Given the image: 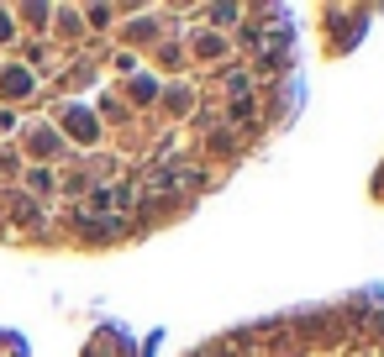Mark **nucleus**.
Here are the masks:
<instances>
[{
  "label": "nucleus",
  "instance_id": "f257e3e1",
  "mask_svg": "<svg viewBox=\"0 0 384 357\" xmlns=\"http://www.w3.org/2000/svg\"><path fill=\"white\" fill-rule=\"evenodd\" d=\"M190 357H384V289L248 320L200 342Z\"/></svg>",
  "mask_w": 384,
  "mask_h": 357
}]
</instances>
